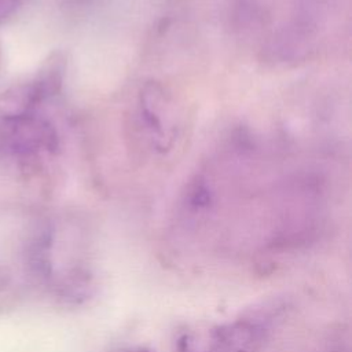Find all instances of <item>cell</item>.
Instances as JSON below:
<instances>
[{"instance_id":"obj_1","label":"cell","mask_w":352,"mask_h":352,"mask_svg":"<svg viewBox=\"0 0 352 352\" xmlns=\"http://www.w3.org/2000/svg\"><path fill=\"white\" fill-rule=\"evenodd\" d=\"M1 140L14 154L32 155L56 147V136L51 125L33 114L1 121Z\"/></svg>"},{"instance_id":"obj_2","label":"cell","mask_w":352,"mask_h":352,"mask_svg":"<svg viewBox=\"0 0 352 352\" xmlns=\"http://www.w3.org/2000/svg\"><path fill=\"white\" fill-rule=\"evenodd\" d=\"M38 102L41 99L33 81L10 85L0 94V120L10 121L30 116Z\"/></svg>"},{"instance_id":"obj_3","label":"cell","mask_w":352,"mask_h":352,"mask_svg":"<svg viewBox=\"0 0 352 352\" xmlns=\"http://www.w3.org/2000/svg\"><path fill=\"white\" fill-rule=\"evenodd\" d=\"M23 0H0V25L11 18Z\"/></svg>"},{"instance_id":"obj_4","label":"cell","mask_w":352,"mask_h":352,"mask_svg":"<svg viewBox=\"0 0 352 352\" xmlns=\"http://www.w3.org/2000/svg\"><path fill=\"white\" fill-rule=\"evenodd\" d=\"M10 280H11V274L8 268L0 264V293L7 289V286L10 285Z\"/></svg>"},{"instance_id":"obj_5","label":"cell","mask_w":352,"mask_h":352,"mask_svg":"<svg viewBox=\"0 0 352 352\" xmlns=\"http://www.w3.org/2000/svg\"><path fill=\"white\" fill-rule=\"evenodd\" d=\"M139 352H151V351H139Z\"/></svg>"}]
</instances>
